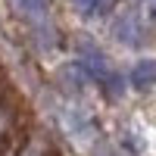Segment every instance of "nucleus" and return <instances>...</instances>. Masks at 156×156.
Returning <instances> with one entry per match:
<instances>
[{
	"label": "nucleus",
	"instance_id": "nucleus-1",
	"mask_svg": "<svg viewBox=\"0 0 156 156\" xmlns=\"http://www.w3.org/2000/svg\"><path fill=\"white\" fill-rule=\"evenodd\" d=\"M131 84L134 87H140V90H147V87H153L156 84V59H140L137 66L131 69Z\"/></svg>",
	"mask_w": 156,
	"mask_h": 156
},
{
	"label": "nucleus",
	"instance_id": "nucleus-2",
	"mask_svg": "<svg viewBox=\"0 0 156 156\" xmlns=\"http://www.w3.org/2000/svg\"><path fill=\"white\" fill-rule=\"evenodd\" d=\"M47 153H50V144H47L41 134L28 137V140H25V147L19 150V156H47Z\"/></svg>",
	"mask_w": 156,
	"mask_h": 156
},
{
	"label": "nucleus",
	"instance_id": "nucleus-3",
	"mask_svg": "<svg viewBox=\"0 0 156 156\" xmlns=\"http://www.w3.org/2000/svg\"><path fill=\"white\" fill-rule=\"evenodd\" d=\"M75 3H78L81 12H87V16H100V12H106L112 6V0H75Z\"/></svg>",
	"mask_w": 156,
	"mask_h": 156
},
{
	"label": "nucleus",
	"instance_id": "nucleus-4",
	"mask_svg": "<svg viewBox=\"0 0 156 156\" xmlns=\"http://www.w3.org/2000/svg\"><path fill=\"white\" fill-rule=\"evenodd\" d=\"M115 31H119V41H125V44H137V22H134L131 16H128L125 22H119V28H115Z\"/></svg>",
	"mask_w": 156,
	"mask_h": 156
},
{
	"label": "nucleus",
	"instance_id": "nucleus-5",
	"mask_svg": "<svg viewBox=\"0 0 156 156\" xmlns=\"http://www.w3.org/2000/svg\"><path fill=\"white\" fill-rule=\"evenodd\" d=\"M12 115H16V112H12V106H9V103H3V100H0V144L6 140L9 128H12Z\"/></svg>",
	"mask_w": 156,
	"mask_h": 156
},
{
	"label": "nucleus",
	"instance_id": "nucleus-6",
	"mask_svg": "<svg viewBox=\"0 0 156 156\" xmlns=\"http://www.w3.org/2000/svg\"><path fill=\"white\" fill-rule=\"evenodd\" d=\"M0 156H19V150L9 147V144H0Z\"/></svg>",
	"mask_w": 156,
	"mask_h": 156
},
{
	"label": "nucleus",
	"instance_id": "nucleus-7",
	"mask_svg": "<svg viewBox=\"0 0 156 156\" xmlns=\"http://www.w3.org/2000/svg\"><path fill=\"white\" fill-rule=\"evenodd\" d=\"M0 97H3V75H0Z\"/></svg>",
	"mask_w": 156,
	"mask_h": 156
},
{
	"label": "nucleus",
	"instance_id": "nucleus-8",
	"mask_svg": "<svg viewBox=\"0 0 156 156\" xmlns=\"http://www.w3.org/2000/svg\"><path fill=\"white\" fill-rule=\"evenodd\" d=\"M153 19H156V9H153Z\"/></svg>",
	"mask_w": 156,
	"mask_h": 156
}]
</instances>
